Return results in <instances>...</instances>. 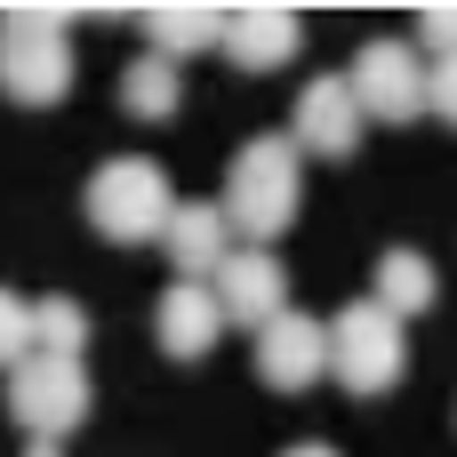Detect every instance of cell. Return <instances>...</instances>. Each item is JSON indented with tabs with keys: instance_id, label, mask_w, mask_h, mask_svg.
I'll return each mask as SVG.
<instances>
[{
	"instance_id": "7c38bea8",
	"label": "cell",
	"mask_w": 457,
	"mask_h": 457,
	"mask_svg": "<svg viewBox=\"0 0 457 457\" xmlns=\"http://www.w3.org/2000/svg\"><path fill=\"white\" fill-rule=\"evenodd\" d=\"M233 225H225V209L217 201H177V217H169V233H161V249H169V265H177V281H209L233 249Z\"/></svg>"
},
{
	"instance_id": "8fae6325",
	"label": "cell",
	"mask_w": 457,
	"mask_h": 457,
	"mask_svg": "<svg viewBox=\"0 0 457 457\" xmlns=\"http://www.w3.org/2000/svg\"><path fill=\"white\" fill-rule=\"evenodd\" d=\"M153 337H161L169 361H201V353L225 337V313H217L209 281H169L161 305H153Z\"/></svg>"
},
{
	"instance_id": "9a60e30c",
	"label": "cell",
	"mask_w": 457,
	"mask_h": 457,
	"mask_svg": "<svg viewBox=\"0 0 457 457\" xmlns=\"http://www.w3.org/2000/svg\"><path fill=\"white\" fill-rule=\"evenodd\" d=\"M120 104H129V120H169V112L185 104V72L161 64V56H137V64L120 72Z\"/></svg>"
},
{
	"instance_id": "6da1fadb",
	"label": "cell",
	"mask_w": 457,
	"mask_h": 457,
	"mask_svg": "<svg viewBox=\"0 0 457 457\" xmlns=\"http://www.w3.org/2000/svg\"><path fill=\"white\" fill-rule=\"evenodd\" d=\"M225 225L249 241V249H265V241H281L289 225H297V209H305V153L289 145V137H249L241 153H233V169H225Z\"/></svg>"
},
{
	"instance_id": "9c48e42d",
	"label": "cell",
	"mask_w": 457,
	"mask_h": 457,
	"mask_svg": "<svg viewBox=\"0 0 457 457\" xmlns=\"http://www.w3.org/2000/svg\"><path fill=\"white\" fill-rule=\"evenodd\" d=\"M361 104H353V88H345V72H321V80H305L297 88V112H289V145L297 153H321V161H345L353 145H361Z\"/></svg>"
},
{
	"instance_id": "30bf717a",
	"label": "cell",
	"mask_w": 457,
	"mask_h": 457,
	"mask_svg": "<svg viewBox=\"0 0 457 457\" xmlns=\"http://www.w3.org/2000/svg\"><path fill=\"white\" fill-rule=\"evenodd\" d=\"M257 378H265L273 394L321 386V378H329V321H313V313L265 321V329H257Z\"/></svg>"
},
{
	"instance_id": "ba28073f",
	"label": "cell",
	"mask_w": 457,
	"mask_h": 457,
	"mask_svg": "<svg viewBox=\"0 0 457 457\" xmlns=\"http://www.w3.org/2000/svg\"><path fill=\"white\" fill-rule=\"evenodd\" d=\"M297 40H305V24H297V8H281V0L217 8V48H225L241 72H273V64H289Z\"/></svg>"
},
{
	"instance_id": "ffe728a7",
	"label": "cell",
	"mask_w": 457,
	"mask_h": 457,
	"mask_svg": "<svg viewBox=\"0 0 457 457\" xmlns=\"http://www.w3.org/2000/svg\"><path fill=\"white\" fill-rule=\"evenodd\" d=\"M24 457H64V450H56V442H32V450H24Z\"/></svg>"
},
{
	"instance_id": "277c9868",
	"label": "cell",
	"mask_w": 457,
	"mask_h": 457,
	"mask_svg": "<svg viewBox=\"0 0 457 457\" xmlns=\"http://www.w3.org/2000/svg\"><path fill=\"white\" fill-rule=\"evenodd\" d=\"M402 361H410V337H402V321L378 305V297H361V305H345L337 321H329V378L345 386V394H394V378H402Z\"/></svg>"
},
{
	"instance_id": "8992f818",
	"label": "cell",
	"mask_w": 457,
	"mask_h": 457,
	"mask_svg": "<svg viewBox=\"0 0 457 457\" xmlns=\"http://www.w3.org/2000/svg\"><path fill=\"white\" fill-rule=\"evenodd\" d=\"M345 88H353L361 120H418V112H426V64H418V40H361Z\"/></svg>"
},
{
	"instance_id": "4fadbf2b",
	"label": "cell",
	"mask_w": 457,
	"mask_h": 457,
	"mask_svg": "<svg viewBox=\"0 0 457 457\" xmlns=\"http://www.w3.org/2000/svg\"><path fill=\"white\" fill-rule=\"evenodd\" d=\"M145 56H161V64H185V56H201V48H217V8H201V0H169V8H145Z\"/></svg>"
},
{
	"instance_id": "5b68a950",
	"label": "cell",
	"mask_w": 457,
	"mask_h": 457,
	"mask_svg": "<svg viewBox=\"0 0 457 457\" xmlns=\"http://www.w3.org/2000/svg\"><path fill=\"white\" fill-rule=\"evenodd\" d=\"M8 418L32 442H64L88 418V370L80 361H56V353H24L8 370Z\"/></svg>"
},
{
	"instance_id": "ac0fdd59",
	"label": "cell",
	"mask_w": 457,
	"mask_h": 457,
	"mask_svg": "<svg viewBox=\"0 0 457 457\" xmlns=\"http://www.w3.org/2000/svg\"><path fill=\"white\" fill-rule=\"evenodd\" d=\"M426 112H442L457 129V56H434L426 64Z\"/></svg>"
},
{
	"instance_id": "44dd1931",
	"label": "cell",
	"mask_w": 457,
	"mask_h": 457,
	"mask_svg": "<svg viewBox=\"0 0 457 457\" xmlns=\"http://www.w3.org/2000/svg\"><path fill=\"white\" fill-rule=\"evenodd\" d=\"M289 457H337V450H321V442H305V450H289Z\"/></svg>"
},
{
	"instance_id": "d6986e66",
	"label": "cell",
	"mask_w": 457,
	"mask_h": 457,
	"mask_svg": "<svg viewBox=\"0 0 457 457\" xmlns=\"http://www.w3.org/2000/svg\"><path fill=\"white\" fill-rule=\"evenodd\" d=\"M418 40L434 56H457V8H418Z\"/></svg>"
},
{
	"instance_id": "7a4b0ae2",
	"label": "cell",
	"mask_w": 457,
	"mask_h": 457,
	"mask_svg": "<svg viewBox=\"0 0 457 457\" xmlns=\"http://www.w3.org/2000/svg\"><path fill=\"white\" fill-rule=\"evenodd\" d=\"M0 96L32 104V112L72 96V16L64 8H8L0 16Z\"/></svg>"
},
{
	"instance_id": "2e32d148",
	"label": "cell",
	"mask_w": 457,
	"mask_h": 457,
	"mask_svg": "<svg viewBox=\"0 0 457 457\" xmlns=\"http://www.w3.org/2000/svg\"><path fill=\"white\" fill-rule=\"evenodd\" d=\"M88 345V313L72 297H40L32 305V353H56V361H80Z\"/></svg>"
},
{
	"instance_id": "e0dca14e",
	"label": "cell",
	"mask_w": 457,
	"mask_h": 457,
	"mask_svg": "<svg viewBox=\"0 0 457 457\" xmlns=\"http://www.w3.org/2000/svg\"><path fill=\"white\" fill-rule=\"evenodd\" d=\"M32 353V305L16 289H0V370H16Z\"/></svg>"
},
{
	"instance_id": "52a82bcc",
	"label": "cell",
	"mask_w": 457,
	"mask_h": 457,
	"mask_svg": "<svg viewBox=\"0 0 457 457\" xmlns=\"http://www.w3.org/2000/svg\"><path fill=\"white\" fill-rule=\"evenodd\" d=\"M209 297H217L225 329H233V321H241V329H265V321L289 313V273H281L273 249H233V257L209 273Z\"/></svg>"
},
{
	"instance_id": "3957f363",
	"label": "cell",
	"mask_w": 457,
	"mask_h": 457,
	"mask_svg": "<svg viewBox=\"0 0 457 457\" xmlns=\"http://www.w3.org/2000/svg\"><path fill=\"white\" fill-rule=\"evenodd\" d=\"M88 225L104 233V241H161L169 233V217H177V193H169V177H161V161H145V153H120V161H104L96 177H88Z\"/></svg>"
},
{
	"instance_id": "5bb4252c",
	"label": "cell",
	"mask_w": 457,
	"mask_h": 457,
	"mask_svg": "<svg viewBox=\"0 0 457 457\" xmlns=\"http://www.w3.org/2000/svg\"><path fill=\"white\" fill-rule=\"evenodd\" d=\"M434 297H442V273H434V257H418V249H386V257H378V305H386L394 321L426 313Z\"/></svg>"
}]
</instances>
